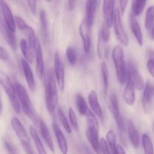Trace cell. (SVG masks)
<instances>
[{"instance_id":"20","label":"cell","mask_w":154,"mask_h":154,"mask_svg":"<svg viewBox=\"0 0 154 154\" xmlns=\"http://www.w3.org/2000/svg\"><path fill=\"white\" fill-rule=\"evenodd\" d=\"M52 129L54 131V133L55 135L56 139H57V145L60 148L62 153H67L68 152V144L66 141V137L63 135L62 130H60V127L56 123H52Z\"/></svg>"},{"instance_id":"47","label":"cell","mask_w":154,"mask_h":154,"mask_svg":"<svg viewBox=\"0 0 154 154\" xmlns=\"http://www.w3.org/2000/svg\"><path fill=\"white\" fill-rule=\"evenodd\" d=\"M149 31V37H150L151 40L154 41V23Z\"/></svg>"},{"instance_id":"35","label":"cell","mask_w":154,"mask_h":154,"mask_svg":"<svg viewBox=\"0 0 154 154\" xmlns=\"http://www.w3.org/2000/svg\"><path fill=\"white\" fill-rule=\"evenodd\" d=\"M57 114H58L59 120H60V123H61L62 126H63V129H65V131H66L67 133L70 134L71 132H72L70 125L69 124V122H68L67 119H66V116H65L63 111H62L61 108H57Z\"/></svg>"},{"instance_id":"10","label":"cell","mask_w":154,"mask_h":154,"mask_svg":"<svg viewBox=\"0 0 154 154\" xmlns=\"http://www.w3.org/2000/svg\"><path fill=\"white\" fill-rule=\"evenodd\" d=\"M154 98V85L149 81L145 84L142 96V108L146 114L151 111Z\"/></svg>"},{"instance_id":"12","label":"cell","mask_w":154,"mask_h":154,"mask_svg":"<svg viewBox=\"0 0 154 154\" xmlns=\"http://www.w3.org/2000/svg\"><path fill=\"white\" fill-rule=\"evenodd\" d=\"M0 32L2 35L3 38H5L8 45L10 46L13 51H16L18 48V42H17L16 36H15L14 32L12 31L5 23L4 20L0 16Z\"/></svg>"},{"instance_id":"33","label":"cell","mask_w":154,"mask_h":154,"mask_svg":"<svg viewBox=\"0 0 154 154\" xmlns=\"http://www.w3.org/2000/svg\"><path fill=\"white\" fill-rule=\"evenodd\" d=\"M142 145L143 151L146 154H153L154 149L151 138L147 134H143L142 135Z\"/></svg>"},{"instance_id":"17","label":"cell","mask_w":154,"mask_h":154,"mask_svg":"<svg viewBox=\"0 0 154 154\" xmlns=\"http://www.w3.org/2000/svg\"><path fill=\"white\" fill-rule=\"evenodd\" d=\"M33 51L36 54V75L39 79L43 78L45 73V65H44L43 54H42V48H41L40 42L36 45L33 49Z\"/></svg>"},{"instance_id":"21","label":"cell","mask_w":154,"mask_h":154,"mask_svg":"<svg viewBox=\"0 0 154 154\" xmlns=\"http://www.w3.org/2000/svg\"><path fill=\"white\" fill-rule=\"evenodd\" d=\"M127 132H128V138L132 144L133 147L135 149L138 148L140 145V136H139L138 131L136 128L135 125L133 123L132 120H128V124H127Z\"/></svg>"},{"instance_id":"24","label":"cell","mask_w":154,"mask_h":154,"mask_svg":"<svg viewBox=\"0 0 154 154\" xmlns=\"http://www.w3.org/2000/svg\"><path fill=\"white\" fill-rule=\"evenodd\" d=\"M130 27H131V30L132 32L133 35H134L136 40H137V44L139 45V46L142 47L143 44V34H142L141 28H140L139 23L136 20L135 16L133 15L132 14H131V17H130Z\"/></svg>"},{"instance_id":"42","label":"cell","mask_w":154,"mask_h":154,"mask_svg":"<svg viewBox=\"0 0 154 154\" xmlns=\"http://www.w3.org/2000/svg\"><path fill=\"white\" fill-rule=\"evenodd\" d=\"M27 2L31 13L33 14V15L36 14V2H37V0H27Z\"/></svg>"},{"instance_id":"36","label":"cell","mask_w":154,"mask_h":154,"mask_svg":"<svg viewBox=\"0 0 154 154\" xmlns=\"http://www.w3.org/2000/svg\"><path fill=\"white\" fill-rule=\"evenodd\" d=\"M110 28L107 26V24L105 23L102 24L100 29L99 35H98V38H101L104 43L107 44V42L110 40Z\"/></svg>"},{"instance_id":"30","label":"cell","mask_w":154,"mask_h":154,"mask_svg":"<svg viewBox=\"0 0 154 154\" xmlns=\"http://www.w3.org/2000/svg\"><path fill=\"white\" fill-rule=\"evenodd\" d=\"M147 0H133L131 5V14L135 17L141 14Z\"/></svg>"},{"instance_id":"45","label":"cell","mask_w":154,"mask_h":154,"mask_svg":"<svg viewBox=\"0 0 154 154\" xmlns=\"http://www.w3.org/2000/svg\"><path fill=\"white\" fill-rule=\"evenodd\" d=\"M76 5V0H67V6L69 11H72Z\"/></svg>"},{"instance_id":"2","label":"cell","mask_w":154,"mask_h":154,"mask_svg":"<svg viewBox=\"0 0 154 154\" xmlns=\"http://www.w3.org/2000/svg\"><path fill=\"white\" fill-rule=\"evenodd\" d=\"M86 117V138L95 153H99V123L95 113L90 110Z\"/></svg>"},{"instance_id":"25","label":"cell","mask_w":154,"mask_h":154,"mask_svg":"<svg viewBox=\"0 0 154 154\" xmlns=\"http://www.w3.org/2000/svg\"><path fill=\"white\" fill-rule=\"evenodd\" d=\"M109 108H110V112L114 117L115 120L122 117L120 113V109H119V101L114 93H112L109 97Z\"/></svg>"},{"instance_id":"18","label":"cell","mask_w":154,"mask_h":154,"mask_svg":"<svg viewBox=\"0 0 154 154\" xmlns=\"http://www.w3.org/2000/svg\"><path fill=\"white\" fill-rule=\"evenodd\" d=\"M122 97L124 102L129 106H133L135 103V87L128 78H127L126 85L124 89Z\"/></svg>"},{"instance_id":"22","label":"cell","mask_w":154,"mask_h":154,"mask_svg":"<svg viewBox=\"0 0 154 154\" xmlns=\"http://www.w3.org/2000/svg\"><path fill=\"white\" fill-rule=\"evenodd\" d=\"M37 123L39 124L41 135L43 138L45 144H47V146H48V147L51 152H54V142H53L52 138H51V134H50L49 131H48L46 124H45V123L42 119H38Z\"/></svg>"},{"instance_id":"37","label":"cell","mask_w":154,"mask_h":154,"mask_svg":"<svg viewBox=\"0 0 154 154\" xmlns=\"http://www.w3.org/2000/svg\"><path fill=\"white\" fill-rule=\"evenodd\" d=\"M147 61H146V69L150 74L151 76L154 78V51L149 50L147 52Z\"/></svg>"},{"instance_id":"16","label":"cell","mask_w":154,"mask_h":154,"mask_svg":"<svg viewBox=\"0 0 154 154\" xmlns=\"http://www.w3.org/2000/svg\"><path fill=\"white\" fill-rule=\"evenodd\" d=\"M20 64H21L22 72H24V78H25L26 81H27L29 89L32 90V91H34L35 88H36V84H35L34 75H33V70H32L31 67H30L29 63L25 59H21Z\"/></svg>"},{"instance_id":"40","label":"cell","mask_w":154,"mask_h":154,"mask_svg":"<svg viewBox=\"0 0 154 154\" xmlns=\"http://www.w3.org/2000/svg\"><path fill=\"white\" fill-rule=\"evenodd\" d=\"M99 153H105L110 154L111 153L109 147L108 143L105 141L104 138H101L99 140Z\"/></svg>"},{"instance_id":"31","label":"cell","mask_w":154,"mask_h":154,"mask_svg":"<svg viewBox=\"0 0 154 154\" xmlns=\"http://www.w3.org/2000/svg\"><path fill=\"white\" fill-rule=\"evenodd\" d=\"M101 75L103 79V87H104V94H107L109 88V70L106 62H102L101 66Z\"/></svg>"},{"instance_id":"6","label":"cell","mask_w":154,"mask_h":154,"mask_svg":"<svg viewBox=\"0 0 154 154\" xmlns=\"http://www.w3.org/2000/svg\"><path fill=\"white\" fill-rule=\"evenodd\" d=\"M11 125L14 132H15L18 139L21 141L23 148L25 150L26 153L29 154L33 153V150L30 145V140L28 134L19 119L17 117H12L11 119Z\"/></svg>"},{"instance_id":"9","label":"cell","mask_w":154,"mask_h":154,"mask_svg":"<svg viewBox=\"0 0 154 154\" xmlns=\"http://www.w3.org/2000/svg\"><path fill=\"white\" fill-rule=\"evenodd\" d=\"M54 72L56 82L59 88L63 90L65 86V68L58 53H55L54 54Z\"/></svg>"},{"instance_id":"46","label":"cell","mask_w":154,"mask_h":154,"mask_svg":"<svg viewBox=\"0 0 154 154\" xmlns=\"http://www.w3.org/2000/svg\"><path fill=\"white\" fill-rule=\"evenodd\" d=\"M124 154L125 153V150H124L123 147H122L121 144H116V154Z\"/></svg>"},{"instance_id":"15","label":"cell","mask_w":154,"mask_h":154,"mask_svg":"<svg viewBox=\"0 0 154 154\" xmlns=\"http://www.w3.org/2000/svg\"><path fill=\"white\" fill-rule=\"evenodd\" d=\"M115 0H104L103 1V14L104 20L109 28L113 26V15L115 12Z\"/></svg>"},{"instance_id":"11","label":"cell","mask_w":154,"mask_h":154,"mask_svg":"<svg viewBox=\"0 0 154 154\" xmlns=\"http://www.w3.org/2000/svg\"><path fill=\"white\" fill-rule=\"evenodd\" d=\"M127 69H128V78L132 81L135 89H137L138 90H143L145 83L141 75L139 72L137 66L133 62L130 61Z\"/></svg>"},{"instance_id":"14","label":"cell","mask_w":154,"mask_h":154,"mask_svg":"<svg viewBox=\"0 0 154 154\" xmlns=\"http://www.w3.org/2000/svg\"><path fill=\"white\" fill-rule=\"evenodd\" d=\"M90 29L91 27L89 26L87 20L85 18L81 22L79 28V35L81 37L82 40L83 42V48L85 53H88L91 50V41L90 37Z\"/></svg>"},{"instance_id":"41","label":"cell","mask_w":154,"mask_h":154,"mask_svg":"<svg viewBox=\"0 0 154 154\" xmlns=\"http://www.w3.org/2000/svg\"><path fill=\"white\" fill-rule=\"evenodd\" d=\"M0 60L3 61H8L10 60V56L5 48L0 45Z\"/></svg>"},{"instance_id":"34","label":"cell","mask_w":154,"mask_h":154,"mask_svg":"<svg viewBox=\"0 0 154 154\" xmlns=\"http://www.w3.org/2000/svg\"><path fill=\"white\" fill-rule=\"evenodd\" d=\"M107 141L108 143L109 147H110V152L116 154V135L113 130H109L107 133Z\"/></svg>"},{"instance_id":"50","label":"cell","mask_w":154,"mask_h":154,"mask_svg":"<svg viewBox=\"0 0 154 154\" xmlns=\"http://www.w3.org/2000/svg\"><path fill=\"white\" fill-rule=\"evenodd\" d=\"M152 130H153V133H154V123L153 124H152Z\"/></svg>"},{"instance_id":"5","label":"cell","mask_w":154,"mask_h":154,"mask_svg":"<svg viewBox=\"0 0 154 154\" xmlns=\"http://www.w3.org/2000/svg\"><path fill=\"white\" fill-rule=\"evenodd\" d=\"M0 85L2 86L3 90L7 94L14 111L17 114H19L21 111V105H20L19 101L17 96L14 84H13V83L11 82L10 78L2 71H0Z\"/></svg>"},{"instance_id":"8","label":"cell","mask_w":154,"mask_h":154,"mask_svg":"<svg viewBox=\"0 0 154 154\" xmlns=\"http://www.w3.org/2000/svg\"><path fill=\"white\" fill-rule=\"evenodd\" d=\"M14 21L15 24L18 27L20 30L24 34V35L27 38L29 45L32 48V49H34L36 45L39 42V40L36 37L35 34V31L31 26H28L27 23L25 22L22 17L20 16H14Z\"/></svg>"},{"instance_id":"49","label":"cell","mask_w":154,"mask_h":154,"mask_svg":"<svg viewBox=\"0 0 154 154\" xmlns=\"http://www.w3.org/2000/svg\"><path fill=\"white\" fill-rule=\"evenodd\" d=\"M51 1H52V0H46V2H51Z\"/></svg>"},{"instance_id":"28","label":"cell","mask_w":154,"mask_h":154,"mask_svg":"<svg viewBox=\"0 0 154 154\" xmlns=\"http://www.w3.org/2000/svg\"><path fill=\"white\" fill-rule=\"evenodd\" d=\"M75 103L79 113L81 115H87L88 112L89 111L87 103H86V101L85 100V99L81 94H76L75 98Z\"/></svg>"},{"instance_id":"4","label":"cell","mask_w":154,"mask_h":154,"mask_svg":"<svg viewBox=\"0 0 154 154\" xmlns=\"http://www.w3.org/2000/svg\"><path fill=\"white\" fill-rule=\"evenodd\" d=\"M14 86L15 89H16L18 99L19 101L20 105H21L23 111H24V113L31 120L34 122H37L38 119L36 115V111H35L31 99H30L29 95L27 94L26 89L18 81H16L14 83Z\"/></svg>"},{"instance_id":"3","label":"cell","mask_w":154,"mask_h":154,"mask_svg":"<svg viewBox=\"0 0 154 154\" xmlns=\"http://www.w3.org/2000/svg\"><path fill=\"white\" fill-rule=\"evenodd\" d=\"M112 58L114 63L118 81L119 84L123 85L126 83L128 78V69L124 60L123 48L121 45L114 47L112 51Z\"/></svg>"},{"instance_id":"1","label":"cell","mask_w":154,"mask_h":154,"mask_svg":"<svg viewBox=\"0 0 154 154\" xmlns=\"http://www.w3.org/2000/svg\"><path fill=\"white\" fill-rule=\"evenodd\" d=\"M56 79L53 72L49 71L47 75L45 84V96L46 108L50 114L54 112L58 104V94H57Z\"/></svg>"},{"instance_id":"43","label":"cell","mask_w":154,"mask_h":154,"mask_svg":"<svg viewBox=\"0 0 154 154\" xmlns=\"http://www.w3.org/2000/svg\"><path fill=\"white\" fill-rule=\"evenodd\" d=\"M4 146L5 150H7L8 153H16V150H15L14 147L12 146V144L9 142L7 140H5L4 141Z\"/></svg>"},{"instance_id":"13","label":"cell","mask_w":154,"mask_h":154,"mask_svg":"<svg viewBox=\"0 0 154 154\" xmlns=\"http://www.w3.org/2000/svg\"><path fill=\"white\" fill-rule=\"evenodd\" d=\"M0 16L4 20L6 25L12 30L15 32L16 24L14 21V17L12 14L11 8L5 2V0H0Z\"/></svg>"},{"instance_id":"48","label":"cell","mask_w":154,"mask_h":154,"mask_svg":"<svg viewBox=\"0 0 154 154\" xmlns=\"http://www.w3.org/2000/svg\"><path fill=\"white\" fill-rule=\"evenodd\" d=\"M2 112H3V106H2V103L1 98H0V116H2Z\"/></svg>"},{"instance_id":"27","label":"cell","mask_w":154,"mask_h":154,"mask_svg":"<svg viewBox=\"0 0 154 154\" xmlns=\"http://www.w3.org/2000/svg\"><path fill=\"white\" fill-rule=\"evenodd\" d=\"M39 22H40V29L42 38L44 42L48 40V22H47L46 12L44 9H41L39 14Z\"/></svg>"},{"instance_id":"44","label":"cell","mask_w":154,"mask_h":154,"mask_svg":"<svg viewBox=\"0 0 154 154\" xmlns=\"http://www.w3.org/2000/svg\"><path fill=\"white\" fill-rule=\"evenodd\" d=\"M128 0H119V6H120L121 14L123 15L126 10L127 5H128Z\"/></svg>"},{"instance_id":"29","label":"cell","mask_w":154,"mask_h":154,"mask_svg":"<svg viewBox=\"0 0 154 154\" xmlns=\"http://www.w3.org/2000/svg\"><path fill=\"white\" fill-rule=\"evenodd\" d=\"M30 133L32 138H33V141H34L35 146H36L38 153L41 154L46 153V151H45V148H44V146L43 144H42V141H41L40 138H39L36 130L35 129L34 127H33V126H30Z\"/></svg>"},{"instance_id":"23","label":"cell","mask_w":154,"mask_h":154,"mask_svg":"<svg viewBox=\"0 0 154 154\" xmlns=\"http://www.w3.org/2000/svg\"><path fill=\"white\" fill-rule=\"evenodd\" d=\"M97 5H98V0H87L86 1L85 19L91 29L93 26L94 22H95Z\"/></svg>"},{"instance_id":"7","label":"cell","mask_w":154,"mask_h":154,"mask_svg":"<svg viewBox=\"0 0 154 154\" xmlns=\"http://www.w3.org/2000/svg\"><path fill=\"white\" fill-rule=\"evenodd\" d=\"M113 25L118 40L120 42V43L123 46H128V44H129V38H128V36L127 35L126 32L124 29L123 24H122V17H121V12L118 8L115 9L114 15H113Z\"/></svg>"},{"instance_id":"19","label":"cell","mask_w":154,"mask_h":154,"mask_svg":"<svg viewBox=\"0 0 154 154\" xmlns=\"http://www.w3.org/2000/svg\"><path fill=\"white\" fill-rule=\"evenodd\" d=\"M88 100L89 105H90L92 111L95 114V115L98 116L101 120H104L103 110L99 103L98 94H97V92L95 90H91V92L88 94Z\"/></svg>"},{"instance_id":"32","label":"cell","mask_w":154,"mask_h":154,"mask_svg":"<svg viewBox=\"0 0 154 154\" xmlns=\"http://www.w3.org/2000/svg\"><path fill=\"white\" fill-rule=\"evenodd\" d=\"M154 23V5L149 6L147 8L145 15L144 26L149 31Z\"/></svg>"},{"instance_id":"26","label":"cell","mask_w":154,"mask_h":154,"mask_svg":"<svg viewBox=\"0 0 154 154\" xmlns=\"http://www.w3.org/2000/svg\"><path fill=\"white\" fill-rule=\"evenodd\" d=\"M20 48H21V53H22L23 56L24 57L25 60L28 62L30 64L33 63V49L29 45L28 42L25 40V39H21V42H20Z\"/></svg>"},{"instance_id":"39","label":"cell","mask_w":154,"mask_h":154,"mask_svg":"<svg viewBox=\"0 0 154 154\" xmlns=\"http://www.w3.org/2000/svg\"><path fill=\"white\" fill-rule=\"evenodd\" d=\"M68 115H69V122L71 123V126H72L74 129L75 131L79 130V124H78V120H77L76 115H75V113L74 111V110L72 108H69V111H68Z\"/></svg>"},{"instance_id":"38","label":"cell","mask_w":154,"mask_h":154,"mask_svg":"<svg viewBox=\"0 0 154 154\" xmlns=\"http://www.w3.org/2000/svg\"><path fill=\"white\" fill-rule=\"evenodd\" d=\"M66 58H67L68 62L71 66H75L77 62V54L75 48L69 46L66 48Z\"/></svg>"}]
</instances>
